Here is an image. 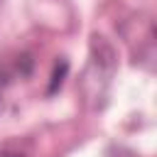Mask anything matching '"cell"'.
<instances>
[{
    "instance_id": "cell-1",
    "label": "cell",
    "mask_w": 157,
    "mask_h": 157,
    "mask_svg": "<svg viewBox=\"0 0 157 157\" xmlns=\"http://www.w3.org/2000/svg\"><path fill=\"white\" fill-rule=\"evenodd\" d=\"M66 71H69V61H59L56 66H54V71H52V81H49V88H47V93L52 96V93H56V88L61 86V81H64V76H66Z\"/></svg>"
},
{
    "instance_id": "cell-2",
    "label": "cell",
    "mask_w": 157,
    "mask_h": 157,
    "mask_svg": "<svg viewBox=\"0 0 157 157\" xmlns=\"http://www.w3.org/2000/svg\"><path fill=\"white\" fill-rule=\"evenodd\" d=\"M0 157H25V155H22V152H12V150H2Z\"/></svg>"
}]
</instances>
